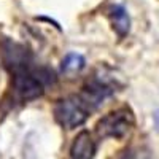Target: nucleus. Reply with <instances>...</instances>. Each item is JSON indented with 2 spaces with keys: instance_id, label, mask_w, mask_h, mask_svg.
Wrapping results in <instances>:
<instances>
[{
  "instance_id": "1",
  "label": "nucleus",
  "mask_w": 159,
  "mask_h": 159,
  "mask_svg": "<svg viewBox=\"0 0 159 159\" xmlns=\"http://www.w3.org/2000/svg\"><path fill=\"white\" fill-rule=\"evenodd\" d=\"M5 64L13 76V89L21 100H34L45 92V88L54 83V75L48 69L38 67L24 46L5 42Z\"/></svg>"
},
{
  "instance_id": "2",
  "label": "nucleus",
  "mask_w": 159,
  "mask_h": 159,
  "mask_svg": "<svg viewBox=\"0 0 159 159\" xmlns=\"http://www.w3.org/2000/svg\"><path fill=\"white\" fill-rule=\"evenodd\" d=\"M92 108L89 107V103L80 96H69L62 100H59L54 107V116L56 121L65 127V129H75L78 126H81Z\"/></svg>"
},
{
  "instance_id": "3",
  "label": "nucleus",
  "mask_w": 159,
  "mask_h": 159,
  "mask_svg": "<svg viewBox=\"0 0 159 159\" xmlns=\"http://www.w3.org/2000/svg\"><path fill=\"white\" fill-rule=\"evenodd\" d=\"M135 118L129 108L123 107L110 111L96 124V134L100 139H123L132 130Z\"/></svg>"
},
{
  "instance_id": "4",
  "label": "nucleus",
  "mask_w": 159,
  "mask_h": 159,
  "mask_svg": "<svg viewBox=\"0 0 159 159\" xmlns=\"http://www.w3.org/2000/svg\"><path fill=\"white\" fill-rule=\"evenodd\" d=\"M116 81L110 80L108 76H102V75H94L89 81L84 84L81 97L89 103V107L92 110H96L99 105L110 97L113 92L116 91Z\"/></svg>"
},
{
  "instance_id": "5",
  "label": "nucleus",
  "mask_w": 159,
  "mask_h": 159,
  "mask_svg": "<svg viewBox=\"0 0 159 159\" xmlns=\"http://www.w3.org/2000/svg\"><path fill=\"white\" fill-rule=\"evenodd\" d=\"M96 153V143L88 130H83L76 135L70 147V159H92Z\"/></svg>"
},
{
  "instance_id": "6",
  "label": "nucleus",
  "mask_w": 159,
  "mask_h": 159,
  "mask_svg": "<svg viewBox=\"0 0 159 159\" xmlns=\"http://www.w3.org/2000/svg\"><path fill=\"white\" fill-rule=\"evenodd\" d=\"M110 19L113 24V29L116 30V34L119 37H124L129 34L130 29V19L127 11L121 7V5H115L110 8Z\"/></svg>"
},
{
  "instance_id": "7",
  "label": "nucleus",
  "mask_w": 159,
  "mask_h": 159,
  "mask_svg": "<svg viewBox=\"0 0 159 159\" xmlns=\"http://www.w3.org/2000/svg\"><path fill=\"white\" fill-rule=\"evenodd\" d=\"M84 67V59L80 54H69L62 61V72L65 73H73Z\"/></svg>"
},
{
  "instance_id": "8",
  "label": "nucleus",
  "mask_w": 159,
  "mask_h": 159,
  "mask_svg": "<svg viewBox=\"0 0 159 159\" xmlns=\"http://www.w3.org/2000/svg\"><path fill=\"white\" fill-rule=\"evenodd\" d=\"M153 119H154V126H156V129L159 130V110L154 113V116H153Z\"/></svg>"
}]
</instances>
